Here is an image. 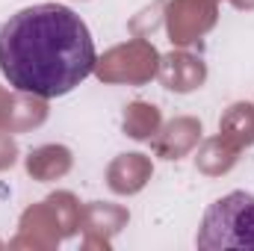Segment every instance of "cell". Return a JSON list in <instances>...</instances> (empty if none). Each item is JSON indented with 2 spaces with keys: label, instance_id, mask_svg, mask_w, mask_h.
Here are the masks:
<instances>
[{
  "label": "cell",
  "instance_id": "cell-1",
  "mask_svg": "<svg viewBox=\"0 0 254 251\" xmlns=\"http://www.w3.org/2000/svg\"><path fill=\"white\" fill-rule=\"evenodd\" d=\"M95 39L65 3L27 6L0 27V71L24 95L63 98L95 71Z\"/></svg>",
  "mask_w": 254,
  "mask_h": 251
},
{
  "label": "cell",
  "instance_id": "cell-2",
  "mask_svg": "<svg viewBox=\"0 0 254 251\" xmlns=\"http://www.w3.org/2000/svg\"><path fill=\"white\" fill-rule=\"evenodd\" d=\"M195 246L201 251H254V195L234 189L204 210Z\"/></svg>",
  "mask_w": 254,
  "mask_h": 251
}]
</instances>
